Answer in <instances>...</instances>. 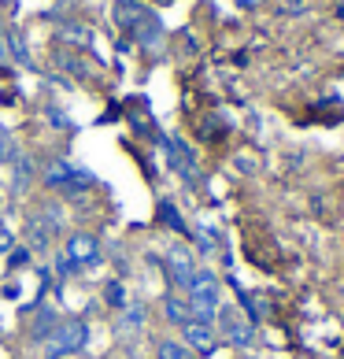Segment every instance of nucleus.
I'll use <instances>...</instances> for the list:
<instances>
[{
	"mask_svg": "<svg viewBox=\"0 0 344 359\" xmlns=\"http://www.w3.org/2000/svg\"><path fill=\"white\" fill-rule=\"evenodd\" d=\"M60 226H63V208H60L56 201L37 204L30 215H26V248H30V252L52 248V241H56V233H60Z\"/></svg>",
	"mask_w": 344,
	"mask_h": 359,
	"instance_id": "f257e3e1",
	"label": "nucleus"
},
{
	"mask_svg": "<svg viewBox=\"0 0 344 359\" xmlns=\"http://www.w3.org/2000/svg\"><path fill=\"white\" fill-rule=\"evenodd\" d=\"M185 300H189V311L193 318H215L219 315V304H222V285L211 267H200L193 274L189 289H185Z\"/></svg>",
	"mask_w": 344,
	"mask_h": 359,
	"instance_id": "f03ea898",
	"label": "nucleus"
},
{
	"mask_svg": "<svg viewBox=\"0 0 344 359\" xmlns=\"http://www.w3.org/2000/svg\"><path fill=\"white\" fill-rule=\"evenodd\" d=\"M41 344H45V355L48 359L78 355L89 344V323H82V318H60V326L52 330Z\"/></svg>",
	"mask_w": 344,
	"mask_h": 359,
	"instance_id": "7ed1b4c3",
	"label": "nucleus"
},
{
	"mask_svg": "<svg viewBox=\"0 0 344 359\" xmlns=\"http://www.w3.org/2000/svg\"><path fill=\"white\" fill-rule=\"evenodd\" d=\"M63 256H67L78 271L97 267V263L104 259L100 237H97V233H89V230H74V233L67 237V245H63Z\"/></svg>",
	"mask_w": 344,
	"mask_h": 359,
	"instance_id": "20e7f679",
	"label": "nucleus"
},
{
	"mask_svg": "<svg viewBox=\"0 0 344 359\" xmlns=\"http://www.w3.org/2000/svg\"><path fill=\"white\" fill-rule=\"evenodd\" d=\"M219 318V334H222V341L226 344H237V348H248L252 344V337H256V323L248 315H241L237 308H226V311H219L215 315Z\"/></svg>",
	"mask_w": 344,
	"mask_h": 359,
	"instance_id": "39448f33",
	"label": "nucleus"
},
{
	"mask_svg": "<svg viewBox=\"0 0 344 359\" xmlns=\"http://www.w3.org/2000/svg\"><path fill=\"white\" fill-rule=\"evenodd\" d=\"M196 271H200V263H196V256H193L189 248L174 245V248L167 252V274H170V282H174L178 289H189Z\"/></svg>",
	"mask_w": 344,
	"mask_h": 359,
	"instance_id": "423d86ee",
	"label": "nucleus"
},
{
	"mask_svg": "<svg viewBox=\"0 0 344 359\" xmlns=\"http://www.w3.org/2000/svg\"><path fill=\"white\" fill-rule=\"evenodd\" d=\"M181 337L189 348L196 352H211L219 341V330H215V318H189V323L181 326Z\"/></svg>",
	"mask_w": 344,
	"mask_h": 359,
	"instance_id": "0eeeda50",
	"label": "nucleus"
},
{
	"mask_svg": "<svg viewBox=\"0 0 344 359\" xmlns=\"http://www.w3.org/2000/svg\"><path fill=\"white\" fill-rule=\"evenodd\" d=\"M111 15H115V26H118V30H126V34H134V30H137V26H141V22H149V19H152V11H149V8H144V4H141V0H118V4H115V11H111Z\"/></svg>",
	"mask_w": 344,
	"mask_h": 359,
	"instance_id": "6e6552de",
	"label": "nucleus"
},
{
	"mask_svg": "<svg viewBox=\"0 0 344 359\" xmlns=\"http://www.w3.org/2000/svg\"><path fill=\"white\" fill-rule=\"evenodd\" d=\"M74 175H78L74 163H67V159H52V163H45V170H41V182H45V189H60L63 193L74 182Z\"/></svg>",
	"mask_w": 344,
	"mask_h": 359,
	"instance_id": "1a4fd4ad",
	"label": "nucleus"
},
{
	"mask_svg": "<svg viewBox=\"0 0 344 359\" xmlns=\"http://www.w3.org/2000/svg\"><path fill=\"white\" fill-rule=\"evenodd\" d=\"M163 149H167V159H170V167H174L178 175H181L185 182H189V185H196V163H193L189 149H185L181 141H167Z\"/></svg>",
	"mask_w": 344,
	"mask_h": 359,
	"instance_id": "9d476101",
	"label": "nucleus"
},
{
	"mask_svg": "<svg viewBox=\"0 0 344 359\" xmlns=\"http://www.w3.org/2000/svg\"><path fill=\"white\" fill-rule=\"evenodd\" d=\"M144 318H149V311H144L141 304H130V308H123V311H118L115 334H118V337H134V334H141Z\"/></svg>",
	"mask_w": 344,
	"mask_h": 359,
	"instance_id": "9b49d317",
	"label": "nucleus"
},
{
	"mask_svg": "<svg viewBox=\"0 0 344 359\" xmlns=\"http://www.w3.org/2000/svg\"><path fill=\"white\" fill-rule=\"evenodd\" d=\"M163 318L170 326H185L193 318V311H189V300L185 297H174V292H167L163 297Z\"/></svg>",
	"mask_w": 344,
	"mask_h": 359,
	"instance_id": "f8f14e48",
	"label": "nucleus"
},
{
	"mask_svg": "<svg viewBox=\"0 0 344 359\" xmlns=\"http://www.w3.org/2000/svg\"><path fill=\"white\" fill-rule=\"evenodd\" d=\"M34 175H37L34 159L26 156V152H19V156H15V193H26V189H30Z\"/></svg>",
	"mask_w": 344,
	"mask_h": 359,
	"instance_id": "ddd939ff",
	"label": "nucleus"
},
{
	"mask_svg": "<svg viewBox=\"0 0 344 359\" xmlns=\"http://www.w3.org/2000/svg\"><path fill=\"white\" fill-rule=\"evenodd\" d=\"M56 326H60V315L52 311V308H41V311L34 315V326H30V334H34L37 341H45V337H48Z\"/></svg>",
	"mask_w": 344,
	"mask_h": 359,
	"instance_id": "4468645a",
	"label": "nucleus"
},
{
	"mask_svg": "<svg viewBox=\"0 0 344 359\" xmlns=\"http://www.w3.org/2000/svg\"><path fill=\"white\" fill-rule=\"evenodd\" d=\"M60 41H74V45H89L92 41V34L85 30L82 22H60Z\"/></svg>",
	"mask_w": 344,
	"mask_h": 359,
	"instance_id": "2eb2a0df",
	"label": "nucleus"
},
{
	"mask_svg": "<svg viewBox=\"0 0 344 359\" xmlns=\"http://www.w3.org/2000/svg\"><path fill=\"white\" fill-rule=\"evenodd\" d=\"M8 48H11V60L22 63V67H30V48H26L22 30H8Z\"/></svg>",
	"mask_w": 344,
	"mask_h": 359,
	"instance_id": "dca6fc26",
	"label": "nucleus"
},
{
	"mask_svg": "<svg viewBox=\"0 0 344 359\" xmlns=\"http://www.w3.org/2000/svg\"><path fill=\"white\" fill-rule=\"evenodd\" d=\"M104 300H108L111 308H118V311L130 308V292H126L123 282H108V285H104Z\"/></svg>",
	"mask_w": 344,
	"mask_h": 359,
	"instance_id": "f3484780",
	"label": "nucleus"
},
{
	"mask_svg": "<svg viewBox=\"0 0 344 359\" xmlns=\"http://www.w3.org/2000/svg\"><path fill=\"white\" fill-rule=\"evenodd\" d=\"M160 359H193V348L185 341H160Z\"/></svg>",
	"mask_w": 344,
	"mask_h": 359,
	"instance_id": "a211bd4d",
	"label": "nucleus"
},
{
	"mask_svg": "<svg viewBox=\"0 0 344 359\" xmlns=\"http://www.w3.org/2000/svg\"><path fill=\"white\" fill-rule=\"evenodd\" d=\"M11 252H15V233L8 226H0V259H8Z\"/></svg>",
	"mask_w": 344,
	"mask_h": 359,
	"instance_id": "6ab92c4d",
	"label": "nucleus"
},
{
	"mask_svg": "<svg viewBox=\"0 0 344 359\" xmlns=\"http://www.w3.org/2000/svg\"><path fill=\"white\" fill-rule=\"evenodd\" d=\"M196 245H200V252H207V256H211V252L219 248V237H215V230H200V233H196Z\"/></svg>",
	"mask_w": 344,
	"mask_h": 359,
	"instance_id": "aec40b11",
	"label": "nucleus"
},
{
	"mask_svg": "<svg viewBox=\"0 0 344 359\" xmlns=\"http://www.w3.org/2000/svg\"><path fill=\"white\" fill-rule=\"evenodd\" d=\"M160 215H163V222L174 226L178 233H185V222H181V215H174V211H170V201H163V204H160Z\"/></svg>",
	"mask_w": 344,
	"mask_h": 359,
	"instance_id": "412c9836",
	"label": "nucleus"
},
{
	"mask_svg": "<svg viewBox=\"0 0 344 359\" xmlns=\"http://www.w3.org/2000/svg\"><path fill=\"white\" fill-rule=\"evenodd\" d=\"M56 274H60V278H71V274H78V267H74L67 256H60V259H56Z\"/></svg>",
	"mask_w": 344,
	"mask_h": 359,
	"instance_id": "4be33fe9",
	"label": "nucleus"
},
{
	"mask_svg": "<svg viewBox=\"0 0 344 359\" xmlns=\"http://www.w3.org/2000/svg\"><path fill=\"white\" fill-rule=\"evenodd\" d=\"M11 60V48H8V30H0V67H8Z\"/></svg>",
	"mask_w": 344,
	"mask_h": 359,
	"instance_id": "5701e85b",
	"label": "nucleus"
}]
</instances>
